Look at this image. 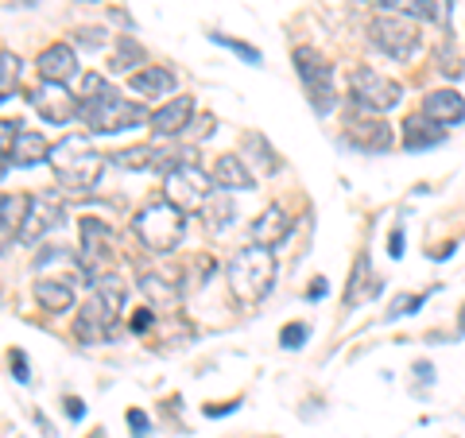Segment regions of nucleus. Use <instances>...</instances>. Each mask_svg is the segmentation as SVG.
<instances>
[{
	"mask_svg": "<svg viewBox=\"0 0 465 438\" xmlns=\"http://www.w3.org/2000/svg\"><path fill=\"white\" fill-rule=\"evenodd\" d=\"M369 35L376 51H384L388 58H400V63H407L419 47L415 16H403V12H376L369 20Z\"/></svg>",
	"mask_w": 465,
	"mask_h": 438,
	"instance_id": "423d86ee",
	"label": "nucleus"
},
{
	"mask_svg": "<svg viewBox=\"0 0 465 438\" xmlns=\"http://www.w3.org/2000/svg\"><path fill=\"white\" fill-rule=\"evenodd\" d=\"M140 291L148 306H159V311H171L174 303H179V287H174L167 275H155V272H143L140 275Z\"/></svg>",
	"mask_w": 465,
	"mask_h": 438,
	"instance_id": "b1692460",
	"label": "nucleus"
},
{
	"mask_svg": "<svg viewBox=\"0 0 465 438\" xmlns=\"http://www.w3.org/2000/svg\"><path fill=\"white\" fill-rule=\"evenodd\" d=\"M384 291V280L381 275H372V264H369V256L361 253L353 260V272H349V287H345V306H357V303H369L376 299Z\"/></svg>",
	"mask_w": 465,
	"mask_h": 438,
	"instance_id": "a211bd4d",
	"label": "nucleus"
},
{
	"mask_svg": "<svg viewBox=\"0 0 465 438\" xmlns=\"http://www.w3.org/2000/svg\"><path fill=\"white\" fill-rule=\"evenodd\" d=\"M345 144H353L357 152H372V155H381L391 148V128L384 121H365V116H357V121H349L345 124Z\"/></svg>",
	"mask_w": 465,
	"mask_h": 438,
	"instance_id": "ddd939ff",
	"label": "nucleus"
},
{
	"mask_svg": "<svg viewBox=\"0 0 465 438\" xmlns=\"http://www.w3.org/2000/svg\"><path fill=\"white\" fill-rule=\"evenodd\" d=\"M461 333H465V306H461Z\"/></svg>",
	"mask_w": 465,
	"mask_h": 438,
	"instance_id": "c03bdc74",
	"label": "nucleus"
},
{
	"mask_svg": "<svg viewBox=\"0 0 465 438\" xmlns=\"http://www.w3.org/2000/svg\"><path fill=\"white\" fill-rule=\"evenodd\" d=\"M155 159H159V152L155 148H124V152H116L113 155V164L116 167H124V171H143V167H155Z\"/></svg>",
	"mask_w": 465,
	"mask_h": 438,
	"instance_id": "cd10ccee",
	"label": "nucleus"
},
{
	"mask_svg": "<svg viewBox=\"0 0 465 438\" xmlns=\"http://www.w3.org/2000/svg\"><path fill=\"white\" fill-rule=\"evenodd\" d=\"M349 94H353V105L365 113H388V109H396L403 97L400 82L372 66H357L353 75H349Z\"/></svg>",
	"mask_w": 465,
	"mask_h": 438,
	"instance_id": "6e6552de",
	"label": "nucleus"
},
{
	"mask_svg": "<svg viewBox=\"0 0 465 438\" xmlns=\"http://www.w3.org/2000/svg\"><path fill=\"white\" fill-rule=\"evenodd\" d=\"M133 233L140 237V244L148 248V253L163 256V253H171V248L183 241V233H186V214L174 210L171 202H152V206H143V210L136 214Z\"/></svg>",
	"mask_w": 465,
	"mask_h": 438,
	"instance_id": "39448f33",
	"label": "nucleus"
},
{
	"mask_svg": "<svg viewBox=\"0 0 465 438\" xmlns=\"http://www.w3.org/2000/svg\"><path fill=\"white\" fill-rule=\"evenodd\" d=\"M39 75H43V82L66 85L70 78L78 75V55H74V47H70V43H51V47L39 55Z\"/></svg>",
	"mask_w": 465,
	"mask_h": 438,
	"instance_id": "dca6fc26",
	"label": "nucleus"
},
{
	"mask_svg": "<svg viewBox=\"0 0 465 438\" xmlns=\"http://www.w3.org/2000/svg\"><path fill=\"white\" fill-rule=\"evenodd\" d=\"M307 338H311V326L307 323H287L280 330V345L283 349H302V345H307Z\"/></svg>",
	"mask_w": 465,
	"mask_h": 438,
	"instance_id": "473e14b6",
	"label": "nucleus"
},
{
	"mask_svg": "<svg viewBox=\"0 0 465 438\" xmlns=\"http://www.w3.org/2000/svg\"><path fill=\"white\" fill-rule=\"evenodd\" d=\"M47 155H51L47 136L35 133V128H24L20 140H16V148L8 152V164H12V167H35V164H43Z\"/></svg>",
	"mask_w": 465,
	"mask_h": 438,
	"instance_id": "4be33fe9",
	"label": "nucleus"
},
{
	"mask_svg": "<svg viewBox=\"0 0 465 438\" xmlns=\"http://www.w3.org/2000/svg\"><path fill=\"white\" fill-rule=\"evenodd\" d=\"M225 280H229V295L244 303V306H256L260 299H268V291H272V280H275V256H272V248H244V253L232 256V264L225 272Z\"/></svg>",
	"mask_w": 465,
	"mask_h": 438,
	"instance_id": "20e7f679",
	"label": "nucleus"
},
{
	"mask_svg": "<svg viewBox=\"0 0 465 438\" xmlns=\"http://www.w3.org/2000/svg\"><path fill=\"white\" fill-rule=\"evenodd\" d=\"M20 82V58L12 51H0V101H5Z\"/></svg>",
	"mask_w": 465,
	"mask_h": 438,
	"instance_id": "c85d7f7f",
	"label": "nucleus"
},
{
	"mask_svg": "<svg viewBox=\"0 0 465 438\" xmlns=\"http://www.w3.org/2000/svg\"><path fill=\"white\" fill-rule=\"evenodd\" d=\"M427 295H415V291H403V295H396L388 303V318H407V314H419L423 311Z\"/></svg>",
	"mask_w": 465,
	"mask_h": 438,
	"instance_id": "7c9ffc66",
	"label": "nucleus"
},
{
	"mask_svg": "<svg viewBox=\"0 0 465 438\" xmlns=\"http://www.w3.org/2000/svg\"><path fill=\"white\" fill-rule=\"evenodd\" d=\"M155 306H136L133 314H128V326H133V333H152L155 330Z\"/></svg>",
	"mask_w": 465,
	"mask_h": 438,
	"instance_id": "f704fd0d",
	"label": "nucleus"
},
{
	"mask_svg": "<svg viewBox=\"0 0 465 438\" xmlns=\"http://www.w3.org/2000/svg\"><path fill=\"white\" fill-rule=\"evenodd\" d=\"M381 12H403V16H419V0H369Z\"/></svg>",
	"mask_w": 465,
	"mask_h": 438,
	"instance_id": "e433bc0d",
	"label": "nucleus"
},
{
	"mask_svg": "<svg viewBox=\"0 0 465 438\" xmlns=\"http://www.w3.org/2000/svg\"><path fill=\"white\" fill-rule=\"evenodd\" d=\"M237 403H241V400H232V403H210L206 415H213V419H217V415H229V412H237Z\"/></svg>",
	"mask_w": 465,
	"mask_h": 438,
	"instance_id": "37998d69",
	"label": "nucleus"
},
{
	"mask_svg": "<svg viewBox=\"0 0 465 438\" xmlns=\"http://www.w3.org/2000/svg\"><path fill=\"white\" fill-rule=\"evenodd\" d=\"M152 113H143V105L136 101L121 97L109 85H101L97 94H85L78 97V121L90 128L94 136H116V133H128V128L143 124Z\"/></svg>",
	"mask_w": 465,
	"mask_h": 438,
	"instance_id": "f03ea898",
	"label": "nucleus"
},
{
	"mask_svg": "<svg viewBox=\"0 0 465 438\" xmlns=\"http://www.w3.org/2000/svg\"><path fill=\"white\" fill-rule=\"evenodd\" d=\"M8 364H12V376H16L20 384H32V364H27V353H24V349H12V353H8Z\"/></svg>",
	"mask_w": 465,
	"mask_h": 438,
	"instance_id": "c9c22d12",
	"label": "nucleus"
},
{
	"mask_svg": "<svg viewBox=\"0 0 465 438\" xmlns=\"http://www.w3.org/2000/svg\"><path fill=\"white\" fill-rule=\"evenodd\" d=\"M143 63V47L133 35H121L113 43V55H109V75H133V66Z\"/></svg>",
	"mask_w": 465,
	"mask_h": 438,
	"instance_id": "393cba45",
	"label": "nucleus"
},
{
	"mask_svg": "<svg viewBox=\"0 0 465 438\" xmlns=\"http://www.w3.org/2000/svg\"><path fill=\"white\" fill-rule=\"evenodd\" d=\"M47 164L54 171V179L66 186L70 194H90L101 183V171H105V155L94 152V144L85 136H63L58 144H51Z\"/></svg>",
	"mask_w": 465,
	"mask_h": 438,
	"instance_id": "f257e3e1",
	"label": "nucleus"
},
{
	"mask_svg": "<svg viewBox=\"0 0 465 438\" xmlns=\"http://www.w3.org/2000/svg\"><path fill=\"white\" fill-rule=\"evenodd\" d=\"M213 179L202 167L194 164H183V167H174L167 171V183H163V202H171L174 210H183V214H191V210H202L206 206V198L213 194L210 191Z\"/></svg>",
	"mask_w": 465,
	"mask_h": 438,
	"instance_id": "1a4fd4ad",
	"label": "nucleus"
},
{
	"mask_svg": "<svg viewBox=\"0 0 465 438\" xmlns=\"http://www.w3.org/2000/svg\"><path fill=\"white\" fill-rule=\"evenodd\" d=\"M32 105L47 124H70L78 116V97L70 94L66 85H58V82H43L39 90L32 94Z\"/></svg>",
	"mask_w": 465,
	"mask_h": 438,
	"instance_id": "9b49d317",
	"label": "nucleus"
},
{
	"mask_svg": "<svg viewBox=\"0 0 465 438\" xmlns=\"http://www.w3.org/2000/svg\"><path fill=\"white\" fill-rule=\"evenodd\" d=\"M78 275L85 284H97L101 275L109 272V260H113V229L101 222V217H82L78 222Z\"/></svg>",
	"mask_w": 465,
	"mask_h": 438,
	"instance_id": "0eeeda50",
	"label": "nucleus"
},
{
	"mask_svg": "<svg viewBox=\"0 0 465 438\" xmlns=\"http://www.w3.org/2000/svg\"><path fill=\"white\" fill-rule=\"evenodd\" d=\"M105 43V32L101 27H82L78 32V47H101Z\"/></svg>",
	"mask_w": 465,
	"mask_h": 438,
	"instance_id": "58836bf2",
	"label": "nucleus"
},
{
	"mask_svg": "<svg viewBox=\"0 0 465 438\" xmlns=\"http://www.w3.org/2000/svg\"><path fill=\"white\" fill-rule=\"evenodd\" d=\"M291 229H295L291 214L280 206V202H272V206L252 222V241H256L260 248H275V244H283V241L291 237Z\"/></svg>",
	"mask_w": 465,
	"mask_h": 438,
	"instance_id": "2eb2a0df",
	"label": "nucleus"
},
{
	"mask_svg": "<svg viewBox=\"0 0 465 438\" xmlns=\"http://www.w3.org/2000/svg\"><path fill=\"white\" fill-rule=\"evenodd\" d=\"M322 295H326V280H322V275H314L311 287H307V299L314 303V299H322Z\"/></svg>",
	"mask_w": 465,
	"mask_h": 438,
	"instance_id": "79ce46f5",
	"label": "nucleus"
},
{
	"mask_svg": "<svg viewBox=\"0 0 465 438\" xmlns=\"http://www.w3.org/2000/svg\"><path fill=\"white\" fill-rule=\"evenodd\" d=\"M446 136H450V128L427 121L423 113L407 116V124H403V148L407 152H427V148H434V144H442Z\"/></svg>",
	"mask_w": 465,
	"mask_h": 438,
	"instance_id": "aec40b11",
	"label": "nucleus"
},
{
	"mask_svg": "<svg viewBox=\"0 0 465 438\" xmlns=\"http://www.w3.org/2000/svg\"><path fill=\"white\" fill-rule=\"evenodd\" d=\"M295 70H299V78L302 85H307V97H311V105L314 113H330L333 109V85H330V63L322 58V51H314V47H295Z\"/></svg>",
	"mask_w": 465,
	"mask_h": 438,
	"instance_id": "9d476101",
	"label": "nucleus"
},
{
	"mask_svg": "<svg viewBox=\"0 0 465 438\" xmlns=\"http://www.w3.org/2000/svg\"><path fill=\"white\" fill-rule=\"evenodd\" d=\"M450 12H454V0H419V16L439 27L450 24Z\"/></svg>",
	"mask_w": 465,
	"mask_h": 438,
	"instance_id": "2f4dec72",
	"label": "nucleus"
},
{
	"mask_svg": "<svg viewBox=\"0 0 465 438\" xmlns=\"http://www.w3.org/2000/svg\"><path fill=\"white\" fill-rule=\"evenodd\" d=\"M419 113H423L427 121L442 124V128L461 124L465 121V97L458 90H434V94L423 97V109H419Z\"/></svg>",
	"mask_w": 465,
	"mask_h": 438,
	"instance_id": "f3484780",
	"label": "nucleus"
},
{
	"mask_svg": "<svg viewBox=\"0 0 465 438\" xmlns=\"http://www.w3.org/2000/svg\"><path fill=\"white\" fill-rule=\"evenodd\" d=\"M191 116H194V97L191 94H179V97H171L167 105H159L148 116V124L155 128L159 136H179L183 128H191Z\"/></svg>",
	"mask_w": 465,
	"mask_h": 438,
	"instance_id": "4468645a",
	"label": "nucleus"
},
{
	"mask_svg": "<svg viewBox=\"0 0 465 438\" xmlns=\"http://www.w3.org/2000/svg\"><path fill=\"white\" fill-rule=\"evenodd\" d=\"M128 85H133V94L140 97H167L174 90V70L167 66H140L133 78H128Z\"/></svg>",
	"mask_w": 465,
	"mask_h": 438,
	"instance_id": "412c9836",
	"label": "nucleus"
},
{
	"mask_svg": "<svg viewBox=\"0 0 465 438\" xmlns=\"http://www.w3.org/2000/svg\"><path fill=\"white\" fill-rule=\"evenodd\" d=\"M210 39L217 43V47H229L232 55H237V58H244V63H249V66H260V63H264V55H260V51L252 47V43H241V39H229V35H222V32H213Z\"/></svg>",
	"mask_w": 465,
	"mask_h": 438,
	"instance_id": "c756f323",
	"label": "nucleus"
},
{
	"mask_svg": "<svg viewBox=\"0 0 465 438\" xmlns=\"http://www.w3.org/2000/svg\"><path fill=\"white\" fill-rule=\"evenodd\" d=\"M202 214H206L210 229H225L232 217H237V206H232V194L229 191H213L206 198V206H202Z\"/></svg>",
	"mask_w": 465,
	"mask_h": 438,
	"instance_id": "bb28decb",
	"label": "nucleus"
},
{
	"mask_svg": "<svg viewBox=\"0 0 465 438\" xmlns=\"http://www.w3.org/2000/svg\"><path fill=\"white\" fill-rule=\"evenodd\" d=\"M210 179H213V186H222V191H252V186H256V174L244 167L241 155H232V152L213 159Z\"/></svg>",
	"mask_w": 465,
	"mask_h": 438,
	"instance_id": "6ab92c4d",
	"label": "nucleus"
},
{
	"mask_svg": "<svg viewBox=\"0 0 465 438\" xmlns=\"http://www.w3.org/2000/svg\"><path fill=\"white\" fill-rule=\"evenodd\" d=\"M388 256H391V260H400V256H403V229H400V225L391 229V244H388Z\"/></svg>",
	"mask_w": 465,
	"mask_h": 438,
	"instance_id": "ea45409f",
	"label": "nucleus"
},
{
	"mask_svg": "<svg viewBox=\"0 0 465 438\" xmlns=\"http://www.w3.org/2000/svg\"><path fill=\"white\" fill-rule=\"evenodd\" d=\"M63 403H66V415H70V419H82V415H85V403H82L78 396H66Z\"/></svg>",
	"mask_w": 465,
	"mask_h": 438,
	"instance_id": "a19ab883",
	"label": "nucleus"
},
{
	"mask_svg": "<svg viewBox=\"0 0 465 438\" xmlns=\"http://www.w3.org/2000/svg\"><path fill=\"white\" fill-rule=\"evenodd\" d=\"M20 133H24V121H20V116H16V121H12V116H8V121H0V155H5V159H8L12 148H16Z\"/></svg>",
	"mask_w": 465,
	"mask_h": 438,
	"instance_id": "72a5a7b5",
	"label": "nucleus"
},
{
	"mask_svg": "<svg viewBox=\"0 0 465 438\" xmlns=\"http://www.w3.org/2000/svg\"><path fill=\"white\" fill-rule=\"evenodd\" d=\"M124 311V284L113 280V275H101L94 284V295L90 303L78 311V323H74V338L85 345H97V342H109L116 333V318Z\"/></svg>",
	"mask_w": 465,
	"mask_h": 438,
	"instance_id": "7ed1b4c3",
	"label": "nucleus"
},
{
	"mask_svg": "<svg viewBox=\"0 0 465 438\" xmlns=\"http://www.w3.org/2000/svg\"><path fill=\"white\" fill-rule=\"evenodd\" d=\"M27 206H32V194H0V233L5 229L20 233L24 217H27Z\"/></svg>",
	"mask_w": 465,
	"mask_h": 438,
	"instance_id": "a878e982",
	"label": "nucleus"
},
{
	"mask_svg": "<svg viewBox=\"0 0 465 438\" xmlns=\"http://www.w3.org/2000/svg\"><path fill=\"white\" fill-rule=\"evenodd\" d=\"M35 299L39 306L47 314H63L74 306V284H66V280H39L35 284Z\"/></svg>",
	"mask_w": 465,
	"mask_h": 438,
	"instance_id": "5701e85b",
	"label": "nucleus"
},
{
	"mask_svg": "<svg viewBox=\"0 0 465 438\" xmlns=\"http://www.w3.org/2000/svg\"><path fill=\"white\" fill-rule=\"evenodd\" d=\"M128 431H133L136 438H148L152 434V419L140 412V407H128Z\"/></svg>",
	"mask_w": 465,
	"mask_h": 438,
	"instance_id": "4c0bfd02",
	"label": "nucleus"
},
{
	"mask_svg": "<svg viewBox=\"0 0 465 438\" xmlns=\"http://www.w3.org/2000/svg\"><path fill=\"white\" fill-rule=\"evenodd\" d=\"M66 222V210H63V202L58 198H43V194H32V206H27V217H24V225L16 237L24 244H35L47 229H58Z\"/></svg>",
	"mask_w": 465,
	"mask_h": 438,
	"instance_id": "f8f14e48",
	"label": "nucleus"
}]
</instances>
